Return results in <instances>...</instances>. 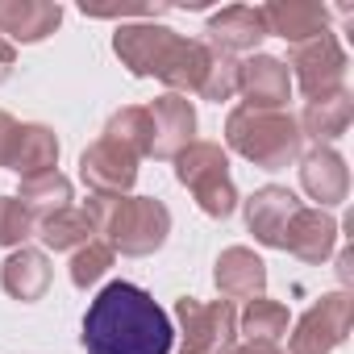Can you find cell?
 <instances>
[{
  "instance_id": "cell-1",
  "label": "cell",
  "mask_w": 354,
  "mask_h": 354,
  "mask_svg": "<svg viewBox=\"0 0 354 354\" xmlns=\"http://www.w3.org/2000/svg\"><path fill=\"white\" fill-rule=\"evenodd\" d=\"M171 346H175L171 317L138 283L113 279L84 313L88 354H171Z\"/></svg>"
},
{
  "instance_id": "cell-2",
  "label": "cell",
  "mask_w": 354,
  "mask_h": 354,
  "mask_svg": "<svg viewBox=\"0 0 354 354\" xmlns=\"http://www.w3.org/2000/svg\"><path fill=\"white\" fill-rule=\"evenodd\" d=\"M113 50L121 59V67H129V75L138 80H162L175 96L184 92H201L213 46L184 38L167 26L154 21H138V26H117L113 34Z\"/></svg>"
},
{
  "instance_id": "cell-3",
  "label": "cell",
  "mask_w": 354,
  "mask_h": 354,
  "mask_svg": "<svg viewBox=\"0 0 354 354\" xmlns=\"http://www.w3.org/2000/svg\"><path fill=\"white\" fill-rule=\"evenodd\" d=\"M84 213L92 230L104 234L109 246L129 259L154 254L171 234V213L154 196H88Z\"/></svg>"
},
{
  "instance_id": "cell-4",
  "label": "cell",
  "mask_w": 354,
  "mask_h": 354,
  "mask_svg": "<svg viewBox=\"0 0 354 354\" xmlns=\"http://www.w3.org/2000/svg\"><path fill=\"white\" fill-rule=\"evenodd\" d=\"M225 142L230 150H238L246 162L263 167V171H279L288 162L300 158V125L292 113H263V109H234L225 121Z\"/></svg>"
},
{
  "instance_id": "cell-5",
  "label": "cell",
  "mask_w": 354,
  "mask_h": 354,
  "mask_svg": "<svg viewBox=\"0 0 354 354\" xmlns=\"http://www.w3.org/2000/svg\"><path fill=\"white\" fill-rule=\"evenodd\" d=\"M175 180L184 188H192L196 205L217 221H225L238 209V188L230 180V158L217 142H192L175 158Z\"/></svg>"
},
{
  "instance_id": "cell-6",
  "label": "cell",
  "mask_w": 354,
  "mask_h": 354,
  "mask_svg": "<svg viewBox=\"0 0 354 354\" xmlns=\"http://www.w3.org/2000/svg\"><path fill=\"white\" fill-rule=\"evenodd\" d=\"M180 321V354H230L238 346V313L230 300H175Z\"/></svg>"
},
{
  "instance_id": "cell-7",
  "label": "cell",
  "mask_w": 354,
  "mask_h": 354,
  "mask_svg": "<svg viewBox=\"0 0 354 354\" xmlns=\"http://www.w3.org/2000/svg\"><path fill=\"white\" fill-rule=\"evenodd\" d=\"M292 67H296V84L308 100H325V96H337L346 92V50L342 42L325 30L321 38L304 42L292 50Z\"/></svg>"
},
{
  "instance_id": "cell-8",
  "label": "cell",
  "mask_w": 354,
  "mask_h": 354,
  "mask_svg": "<svg viewBox=\"0 0 354 354\" xmlns=\"http://www.w3.org/2000/svg\"><path fill=\"white\" fill-rule=\"evenodd\" d=\"M350 321H354V300L346 292H329L321 296L292 329V354H329L346 342L350 333Z\"/></svg>"
},
{
  "instance_id": "cell-9",
  "label": "cell",
  "mask_w": 354,
  "mask_h": 354,
  "mask_svg": "<svg viewBox=\"0 0 354 354\" xmlns=\"http://www.w3.org/2000/svg\"><path fill=\"white\" fill-rule=\"evenodd\" d=\"M80 175L92 196H125L138 180V154L113 138H100L80 154Z\"/></svg>"
},
{
  "instance_id": "cell-10",
  "label": "cell",
  "mask_w": 354,
  "mask_h": 354,
  "mask_svg": "<svg viewBox=\"0 0 354 354\" xmlns=\"http://www.w3.org/2000/svg\"><path fill=\"white\" fill-rule=\"evenodd\" d=\"M146 113H150V129H154V138H150V158L175 162V158H180V154L196 142V109H192L188 96L167 92V96H158L154 104H146Z\"/></svg>"
},
{
  "instance_id": "cell-11",
  "label": "cell",
  "mask_w": 354,
  "mask_h": 354,
  "mask_svg": "<svg viewBox=\"0 0 354 354\" xmlns=\"http://www.w3.org/2000/svg\"><path fill=\"white\" fill-rule=\"evenodd\" d=\"M238 92L246 96V109L283 113V104L292 96L288 63H279L275 55H250L246 63H238Z\"/></svg>"
},
{
  "instance_id": "cell-12",
  "label": "cell",
  "mask_w": 354,
  "mask_h": 354,
  "mask_svg": "<svg viewBox=\"0 0 354 354\" xmlns=\"http://www.w3.org/2000/svg\"><path fill=\"white\" fill-rule=\"evenodd\" d=\"M300 188L317 201V209H333L350 196V171L333 146H313L300 158Z\"/></svg>"
},
{
  "instance_id": "cell-13",
  "label": "cell",
  "mask_w": 354,
  "mask_h": 354,
  "mask_svg": "<svg viewBox=\"0 0 354 354\" xmlns=\"http://www.w3.org/2000/svg\"><path fill=\"white\" fill-rule=\"evenodd\" d=\"M296 209H300V201H296L292 188L267 184V188H259V192L246 201V230L254 234L259 246L283 250V230H288V221H292Z\"/></svg>"
},
{
  "instance_id": "cell-14",
  "label": "cell",
  "mask_w": 354,
  "mask_h": 354,
  "mask_svg": "<svg viewBox=\"0 0 354 354\" xmlns=\"http://www.w3.org/2000/svg\"><path fill=\"white\" fill-rule=\"evenodd\" d=\"M259 13L267 34H279L292 46H304L329 30V9L317 0H271V5H259Z\"/></svg>"
},
{
  "instance_id": "cell-15",
  "label": "cell",
  "mask_w": 354,
  "mask_h": 354,
  "mask_svg": "<svg viewBox=\"0 0 354 354\" xmlns=\"http://www.w3.org/2000/svg\"><path fill=\"white\" fill-rule=\"evenodd\" d=\"M337 246V221L325 209H296L283 230V250H292L300 263H325Z\"/></svg>"
},
{
  "instance_id": "cell-16",
  "label": "cell",
  "mask_w": 354,
  "mask_h": 354,
  "mask_svg": "<svg viewBox=\"0 0 354 354\" xmlns=\"http://www.w3.org/2000/svg\"><path fill=\"white\" fill-rule=\"evenodd\" d=\"M213 279L225 300H259L267 292V263L250 246H230L221 250Z\"/></svg>"
},
{
  "instance_id": "cell-17",
  "label": "cell",
  "mask_w": 354,
  "mask_h": 354,
  "mask_svg": "<svg viewBox=\"0 0 354 354\" xmlns=\"http://www.w3.org/2000/svg\"><path fill=\"white\" fill-rule=\"evenodd\" d=\"M209 46L221 50V55H242V50H254L263 38H267V26H263V13L250 9V5H230L221 13L209 17Z\"/></svg>"
},
{
  "instance_id": "cell-18",
  "label": "cell",
  "mask_w": 354,
  "mask_h": 354,
  "mask_svg": "<svg viewBox=\"0 0 354 354\" xmlns=\"http://www.w3.org/2000/svg\"><path fill=\"white\" fill-rule=\"evenodd\" d=\"M63 5L50 0H0V34H9L13 42H42L59 30Z\"/></svg>"
},
{
  "instance_id": "cell-19",
  "label": "cell",
  "mask_w": 354,
  "mask_h": 354,
  "mask_svg": "<svg viewBox=\"0 0 354 354\" xmlns=\"http://www.w3.org/2000/svg\"><path fill=\"white\" fill-rule=\"evenodd\" d=\"M0 288H5L13 300H21V304L42 300L46 288H50V259L42 250L17 246L5 263H0Z\"/></svg>"
},
{
  "instance_id": "cell-20",
  "label": "cell",
  "mask_w": 354,
  "mask_h": 354,
  "mask_svg": "<svg viewBox=\"0 0 354 354\" xmlns=\"http://www.w3.org/2000/svg\"><path fill=\"white\" fill-rule=\"evenodd\" d=\"M5 167L17 171L21 180H34V175L55 171L59 167V138H55V129H46V125H17Z\"/></svg>"
},
{
  "instance_id": "cell-21",
  "label": "cell",
  "mask_w": 354,
  "mask_h": 354,
  "mask_svg": "<svg viewBox=\"0 0 354 354\" xmlns=\"http://www.w3.org/2000/svg\"><path fill=\"white\" fill-rule=\"evenodd\" d=\"M350 117H354V100H350V92H337V96H325V100H308V109L300 113L296 125H300V138H313L317 146H329L350 129Z\"/></svg>"
},
{
  "instance_id": "cell-22",
  "label": "cell",
  "mask_w": 354,
  "mask_h": 354,
  "mask_svg": "<svg viewBox=\"0 0 354 354\" xmlns=\"http://www.w3.org/2000/svg\"><path fill=\"white\" fill-rule=\"evenodd\" d=\"M92 234H96V230H92L88 213H84V209H71V205L38 221V238H42L50 250H80V246L92 242Z\"/></svg>"
},
{
  "instance_id": "cell-23",
  "label": "cell",
  "mask_w": 354,
  "mask_h": 354,
  "mask_svg": "<svg viewBox=\"0 0 354 354\" xmlns=\"http://www.w3.org/2000/svg\"><path fill=\"white\" fill-rule=\"evenodd\" d=\"M17 201L42 221V217H50V213L67 209V201H71V180H67V175H59V171L34 175V180H21V196H17Z\"/></svg>"
},
{
  "instance_id": "cell-24",
  "label": "cell",
  "mask_w": 354,
  "mask_h": 354,
  "mask_svg": "<svg viewBox=\"0 0 354 354\" xmlns=\"http://www.w3.org/2000/svg\"><path fill=\"white\" fill-rule=\"evenodd\" d=\"M238 325H242L246 342H275L288 333V308L279 300L259 296V300H246V313L238 317Z\"/></svg>"
},
{
  "instance_id": "cell-25",
  "label": "cell",
  "mask_w": 354,
  "mask_h": 354,
  "mask_svg": "<svg viewBox=\"0 0 354 354\" xmlns=\"http://www.w3.org/2000/svg\"><path fill=\"white\" fill-rule=\"evenodd\" d=\"M104 138L121 142V146H125V150H133L138 158H142V154H150V138H154V129H150V113H146L142 104L117 109V113L109 117V125H104Z\"/></svg>"
},
{
  "instance_id": "cell-26",
  "label": "cell",
  "mask_w": 354,
  "mask_h": 354,
  "mask_svg": "<svg viewBox=\"0 0 354 354\" xmlns=\"http://www.w3.org/2000/svg\"><path fill=\"white\" fill-rule=\"evenodd\" d=\"M113 246L109 242H100V238H92L88 246H80L75 250V259H71V283L75 288H92V283H100L104 275H109V267H113Z\"/></svg>"
},
{
  "instance_id": "cell-27",
  "label": "cell",
  "mask_w": 354,
  "mask_h": 354,
  "mask_svg": "<svg viewBox=\"0 0 354 354\" xmlns=\"http://www.w3.org/2000/svg\"><path fill=\"white\" fill-rule=\"evenodd\" d=\"M38 234V217L17 201V196H0V246H26L30 238Z\"/></svg>"
},
{
  "instance_id": "cell-28",
  "label": "cell",
  "mask_w": 354,
  "mask_h": 354,
  "mask_svg": "<svg viewBox=\"0 0 354 354\" xmlns=\"http://www.w3.org/2000/svg\"><path fill=\"white\" fill-rule=\"evenodd\" d=\"M234 92H238V63H234V55L213 50L209 71H205V84H201V96L221 104V100H230Z\"/></svg>"
},
{
  "instance_id": "cell-29",
  "label": "cell",
  "mask_w": 354,
  "mask_h": 354,
  "mask_svg": "<svg viewBox=\"0 0 354 354\" xmlns=\"http://www.w3.org/2000/svg\"><path fill=\"white\" fill-rule=\"evenodd\" d=\"M13 133H17V121L0 109V167L9 162V150H13Z\"/></svg>"
},
{
  "instance_id": "cell-30",
  "label": "cell",
  "mask_w": 354,
  "mask_h": 354,
  "mask_svg": "<svg viewBox=\"0 0 354 354\" xmlns=\"http://www.w3.org/2000/svg\"><path fill=\"white\" fill-rule=\"evenodd\" d=\"M13 67H17V50H13V42L0 38V84L13 75Z\"/></svg>"
},
{
  "instance_id": "cell-31",
  "label": "cell",
  "mask_w": 354,
  "mask_h": 354,
  "mask_svg": "<svg viewBox=\"0 0 354 354\" xmlns=\"http://www.w3.org/2000/svg\"><path fill=\"white\" fill-rule=\"evenodd\" d=\"M230 354H283L275 342H246V346H234Z\"/></svg>"
},
{
  "instance_id": "cell-32",
  "label": "cell",
  "mask_w": 354,
  "mask_h": 354,
  "mask_svg": "<svg viewBox=\"0 0 354 354\" xmlns=\"http://www.w3.org/2000/svg\"><path fill=\"white\" fill-rule=\"evenodd\" d=\"M350 263H354L350 250H342V254H337V275H342V283H350Z\"/></svg>"
}]
</instances>
